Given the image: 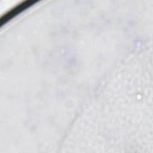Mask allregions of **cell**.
<instances>
[{
  "label": "cell",
  "instance_id": "cell-1",
  "mask_svg": "<svg viewBox=\"0 0 153 153\" xmlns=\"http://www.w3.org/2000/svg\"><path fill=\"white\" fill-rule=\"evenodd\" d=\"M34 2L33 1H26L21 4H20V5L17 6V7H16L14 9H13L12 11H11L10 12H9L8 14H7V15L5 16H4V17L2 18L1 20V24H3L4 23L6 22L7 20H10V19H11V17H13L14 16L16 15L17 13H19L20 11L23 10L25 8H27V7H29V5H32V3H33Z\"/></svg>",
  "mask_w": 153,
  "mask_h": 153
}]
</instances>
